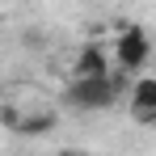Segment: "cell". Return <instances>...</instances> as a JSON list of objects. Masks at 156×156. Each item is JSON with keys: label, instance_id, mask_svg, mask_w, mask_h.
Returning a JSON list of instances; mask_svg holds the SVG:
<instances>
[{"label": "cell", "instance_id": "cell-5", "mask_svg": "<svg viewBox=\"0 0 156 156\" xmlns=\"http://www.w3.org/2000/svg\"><path fill=\"white\" fill-rule=\"evenodd\" d=\"M55 110H34V114H21V122H17V135L21 139H42V135H51L55 131Z\"/></svg>", "mask_w": 156, "mask_h": 156}, {"label": "cell", "instance_id": "cell-3", "mask_svg": "<svg viewBox=\"0 0 156 156\" xmlns=\"http://www.w3.org/2000/svg\"><path fill=\"white\" fill-rule=\"evenodd\" d=\"M127 105H131V118L144 122V127H156V76H139L127 89Z\"/></svg>", "mask_w": 156, "mask_h": 156}, {"label": "cell", "instance_id": "cell-4", "mask_svg": "<svg viewBox=\"0 0 156 156\" xmlns=\"http://www.w3.org/2000/svg\"><path fill=\"white\" fill-rule=\"evenodd\" d=\"M72 76H76V80H97V76H110V51H105V47H97V42H84V47L76 51Z\"/></svg>", "mask_w": 156, "mask_h": 156}, {"label": "cell", "instance_id": "cell-6", "mask_svg": "<svg viewBox=\"0 0 156 156\" xmlns=\"http://www.w3.org/2000/svg\"><path fill=\"white\" fill-rule=\"evenodd\" d=\"M0 122H4L9 131H17V122H21V114H17V105H4V110H0Z\"/></svg>", "mask_w": 156, "mask_h": 156}, {"label": "cell", "instance_id": "cell-7", "mask_svg": "<svg viewBox=\"0 0 156 156\" xmlns=\"http://www.w3.org/2000/svg\"><path fill=\"white\" fill-rule=\"evenodd\" d=\"M55 156H84V152H76V148H59Z\"/></svg>", "mask_w": 156, "mask_h": 156}, {"label": "cell", "instance_id": "cell-2", "mask_svg": "<svg viewBox=\"0 0 156 156\" xmlns=\"http://www.w3.org/2000/svg\"><path fill=\"white\" fill-rule=\"evenodd\" d=\"M114 63L122 68V76L127 72H144L152 63V38H148L144 26H122L118 47H114Z\"/></svg>", "mask_w": 156, "mask_h": 156}, {"label": "cell", "instance_id": "cell-1", "mask_svg": "<svg viewBox=\"0 0 156 156\" xmlns=\"http://www.w3.org/2000/svg\"><path fill=\"white\" fill-rule=\"evenodd\" d=\"M122 93V80L114 76H97V80H72L68 84V105L72 110H110Z\"/></svg>", "mask_w": 156, "mask_h": 156}]
</instances>
